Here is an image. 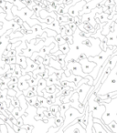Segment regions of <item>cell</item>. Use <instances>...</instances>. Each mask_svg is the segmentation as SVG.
Instances as JSON below:
<instances>
[{
	"label": "cell",
	"mask_w": 117,
	"mask_h": 133,
	"mask_svg": "<svg viewBox=\"0 0 117 133\" xmlns=\"http://www.w3.org/2000/svg\"><path fill=\"white\" fill-rule=\"evenodd\" d=\"M79 62L82 65V69L85 74H90L91 71L93 70L95 66H96V63L93 62V61H90L88 58H84L82 60H80Z\"/></svg>",
	"instance_id": "obj_14"
},
{
	"label": "cell",
	"mask_w": 117,
	"mask_h": 133,
	"mask_svg": "<svg viewBox=\"0 0 117 133\" xmlns=\"http://www.w3.org/2000/svg\"><path fill=\"white\" fill-rule=\"evenodd\" d=\"M69 26H70V28H71V29L73 31V33L75 32V30L78 28V26H76V25L74 24V23H71V24H69Z\"/></svg>",
	"instance_id": "obj_51"
},
{
	"label": "cell",
	"mask_w": 117,
	"mask_h": 133,
	"mask_svg": "<svg viewBox=\"0 0 117 133\" xmlns=\"http://www.w3.org/2000/svg\"><path fill=\"white\" fill-rule=\"evenodd\" d=\"M44 115H45V116H46L48 118H55V116H54V115L52 114L51 111H50V110H48V109L44 111Z\"/></svg>",
	"instance_id": "obj_45"
},
{
	"label": "cell",
	"mask_w": 117,
	"mask_h": 133,
	"mask_svg": "<svg viewBox=\"0 0 117 133\" xmlns=\"http://www.w3.org/2000/svg\"><path fill=\"white\" fill-rule=\"evenodd\" d=\"M59 50L60 51L62 52V54H65V55H67L68 52L70 51V46H69V44H68L67 42L64 43V44L60 45V46H59Z\"/></svg>",
	"instance_id": "obj_31"
},
{
	"label": "cell",
	"mask_w": 117,
	"mask_h": 133,
	"mask_svg": "<svg viewBox=\"0 0 117 133\" xmlns=\"http://www.w3.org/2000/svg\"><path fill=\"white\" fill-rule=\"evenodd\" d=\"M2 83V80H1V77H0V84Z\"/></svg>",
	"instance_id": "obj_58"
},
{
	"label": "cell",
	"mask_w": 117,
	"mask_h": 133,
	"mask_svg": "<svg viewBox=\"0 0 117 133\" xmlns=\"http://www.w3.org/2000/svg\"><path fill=\"white\" fill-rule=\"evenodd\" d=\"M65 57H66L65 54H60V55H59V56H57V57H56V59H57V60L60 63V65H61L62 69H63L64 68H66V66H65Z\"/></svg>",
	"instance_id": "obj_32"
},
{
	"label": "cell",
	"mask_w": 117,
	"mask_h": 133,
	"mask_svg": "<svg viewBox=\"0 0 117 133\" xmlns=\"http://www.w3.org/2000/svg\"><path fill=\"white\" fill-rule=\"evenodd\" d=\"M45 90L48 93H53L57 90V88H56V85H50V86H47Z\"/></svg>",
	"instance_id": "obj_40"
},
{
	"label": "cell",
	"mask_w": 117,
	"mask_h": 133,
	"mask_svg": "<svg viewBox=\"0 0 117 133\" xmlns=\"http://www.w3.org/2000/svg\"><path fill=\"white\" fill-rule=\"evenodd\" d=\"M45 70H46V66H45L43 63H39L38 68L33 71V72H32V77H33V78H37L38 75H41V76H43Z\"/></svg>",
	"instance_id": "obj_19"
},
{
	"label": "cell",
	"mask_w": 117,
	"mask_h": 133,
	"mask_svg": "<svg viewBox=\"0 0 117 133\" xmlns=\"http://www.w3.org/2000/svg\"><path fill=\"white\" fill-rule=\"evenodd\" d=\"M6 124H7V123H6ZM7 127H8V133H17L15 130H14L13 129H12L11 127H10L9 125H8V124H7Z\"/></svg>",
	"instance_id": "obj_54"
},
{
	"label": "cell",
	"mask_w": 117,
	"mask_h": 133,
	"mask_svg": "<svg viewBox=\"0 0 117 133\" xmlns=\"http://www.w3.org/2000/svg\"><path fill=\"white\" fill-rule=\"evenodd\" d=\"M50 56L46 55L43 57V64H44L45 66H48V65L50 64Z\"/></svg>",
	"instance_id": "obj_44"
},
{
	"label": "cell",
	"mask_w": 117,
	"mask_h": 133,
	"mask_svg": "<svg viewBox=\"0 0 117 133\" xmlns=\"http://www.w3.org/2000/svg\"><path fill=\"white\" fill-rule=\"evenodd\" d=\"M11 12H12V14H13V16L19 17L23 21H24V22L28 23V24L29 25V26H33L34 25L39 24V21L38 20V19L31 18V17L34 14V12L32 11L31 9L28 8L27 6H25V8H22V9L19 10L17 6L14 5L11 8Z\"/></svg>",
	"instance_id": "obj_6"
},
{
	"label": "cell",
	"mask_w": 117,
	"mask_h": 133,
	"mask_svg": "<svg viewBox=\"0 0 117 133\" xmlns=\"http://www.w3.org/2000/svg\"><path fill=\"white\" fill-rule=\"evenodd\" d=\"M95 97H96V93L93 92V94L90 95L89 98H88L87 105L89 108V111L91 113L93 118H98V119H102V115L105 112V107L103 104H100L95 100Z\"/></svg>",
	"instance_id": "obj_5"
},
{
	"label": "cell",
	"mask_w": 117,
	"mask_h": 133,
	"mask_svg": "<svg viewBox=\"0 0 117 133\" xmlns=\"http://www.w3.org/2000/svg\"><path fill=\"white\" fill-rule=\"evenodd\" d=\"M101 124H102V127H103L104 129H105L106 130L108 131V133H113V132H112V131H110V129H108V128H107V125H105V124H104L103 122H102V123H101Z\"/></svg>",
	"instance_id": "obj_56"
},
{
	"label": "cell",
	"mask_w": 117,
	"mask_h": 133,
	"mask_svg": "<svg viewBox=\"0 0 117 133\" xmlns=\"http://www.w3.org/2000/svg\"><path fill=\"white\" fill-rule=\"evenodd\" d=\"M37 99H38V102H39V107H45V108H47L48 110H50L51 103H50V101H48L47 98H45L43 96H37Z\"/></svg>",
	"instance_id": "obj_20"
},
{
	"label": "cell",
	"mask_w": 117,
	"mask_h": 133,
	"mask_svg": "<svg viewBox=\"0 0 117 133\" xmlns=\"http://www.w3.org/2000/svg\"><path fill=\"white\" fill-rule=\"evenodd\" d=\"M12 129H14V130L16 131L17 133H27V130L24 129V128H21V127H19V126H17V125H15L14 124L13 126H12Z\"/></svg>",
	"instance_id": "obj_38"
},
{
	"label": "cell",
	"mask_w": 117,
	"mask_h": 133,
	"mask_svg": "<svg viewBox=\"0 0 117 133\" xmlns=\"http://www.w3.org/2000/svg\"><path fill=\"white\" fill-rule=\"evenodd\" d=\"M17 98H19V107H20V109H22L24 112H26V109H27V108H28V102H27V100H26V97H25L23 94H21Z\"/></svg>",
	"instance_id": "obj_22"
},
{
	"label": "cell",
	"mask_w": 117,
	"mask_h": 133,
	"mask_svg": "<svg viewBox=\"0 0 117 133\" xmlns=\"http://www.w3.org/2000/svg\"><path fill=\"white\" fill-rule=\"evenodd\" d=\"M32 76V72L27 73L26 75H23L20 78H19V81H17V87H19V89L21 91L26 90L27 89H28L29 85L28 83V79Z\"/></svg>",
	"instance_id": "obj_15"
},
{
	"label": "cell",
	"mask_w": 117,
	"mask_h": 133,
	"mask_svg": "<svg viewBox=\"0 0 117 133\" xmlns=\"http://www.w3.org/2000/svg\"><path fill=\"white\" fill-rule=\"evenodd\" d=\"M60 109V106H58V105H51L50 106V110L52 112V114L55 116V114L57 113V111Z\"/></svg>",
	"instance_id": "obj_41"
},
{
	"label": "cell",
	"mask_w": 117,
	"mask_h": 133,
	"mask_svg": "<svg viewBox=\"0 0 117 133\" xmlns=\"http://www.w3.org/2000/svg\"><path fill=\"white\" fill-rule=\"evenodd\" d=\"M63 130H64V127H63V125H62L61 127L60 128V129L58 131H56L55 133H63Z\"/></svg>",
	"instance_id": "obj_57"
},
{
	"label": "cell",
	"mask_w": 117,
	"mask_h": 133,
	"mask_svg": "<svg viewBox=\"0 0 117 133\" xmlns=\"http://www.w3.org/2000/svg\"><path fill=\"white\" fill-rule=\"evenodd\" d=\"M93 132L94 133H108V131L102 127V124L98 122H93Z\"/></svg>",
	"instance_id": "obj_23"
},
{
	"label": "cell",
	"mask_w": 117,
	"mask_h": 133,
	"mask_svg": "<svg viewBox=\"0 0 117 133\" xmlns=\"http://www.w3.org/2000/svg\"><path fill=\"white\" fill-rule=\"evenodd\" d=\"M93 117L91 113L89 111V118H88V123L87 127H86V133H93Z\"/></svg>",
	"instance_id": "obj_25"
},
{
	"label": "cell",
	"mask_w": 117,
	"mask_h": 133,
	"mask_svg": "<svg viewBox=\"0 0 117 133\" xmlns=\"http://www.w3.org/2000/svg\"><path fill=\"white\" fill-rule=\"evenodd\" d=\"M17 95V92H16L14 89H8V96L9 97H16Z\"/></svg>",
	"instance_id": "obj_46"
},
{
	"label": "cell",
	"mask_w": 117,
	"mask_h": 133,
	"mask_svg": "<svg viewBox=\"0 0 117 133\" xmlns=\"http://www.w3.org/2000/svg\"><path fill=\"white\" fill-rule=\"evenodd\" d=\"M47 87V82H46V79L44 78H41L39 79V83L37 85V93H38V96H43V92L42 90L45 89Z\"/></svg>",
	"instance_id": "obj_21"
},
{
	"label": "cell",
	"mask_w": 117,
	"mask_h": 133,
	"mask_svg": "<svg viewBox=\"0 0 117 133\" xmlns=\"http://www.w3.org/2000/svg\"><path fill=\"white\" fill-rule=\"evenodd\" d=\"M83 115L84 113H81L79 110H77L76 109H74V108L71 106L65 112V117H64V122H63L64 129L67 128L70 124L72 123L77 118H81Z\"/></svg>",
	"instance_id": "obj_8"
},
{
	"label": "cell",
	"mask_w": 117,
	"mask_h": 133,
	"mask_svg": "<svg viewBox=\"0 0 117 133\" xmlns=\"http://www.w3.org/2000/svg\"><path fill=\"white\" fill-rule=\"evenodd\" d=\"M60 127H51L50 129H48V133H55L56 131H58L59 129H60Z\"/></svg>",
	"instance_id": "obj_48"
},
{
	"label": "cell",
	"mask_w": 117,
	"mask_h": 133,
	"mask_svg": "<svg viewBox=\"0 0 117 133\" xmlns=\"http://www.w3.org/2000/svg\"><path fill=\"white\" fill-rule=\"evenodd\" d=\"M71 106L73 107L74 109H76L77 110H79L81 113H85V109H86V105H83L82 103H81L79 101V94L74 90V93L71 96Z\"/></svg>",
	"instance_id": "obj_10"
},
{
	"label": "cell",
	"mask_w": 117,
	"mask_h": 133,
	"mask_svg": "<svg viewBox=\"0 0 117 133\" xmlns=\"http://www.w3.org/2000/svg\"><path fill=\"white\" fill-rule=\"evenodd\" d=\"M63 38L69 45H71L73 43V36H64Z\"/></svg>",
	"instance_id": "obj_42"
},
{
	"label": "cell",
	"mask_w": 117,
	"mask_h": 133,
	"mask_svg": "<svg viewBox=\"0 0 117 133\" xmlns=\"http://www.w3.org/2000/svg\"><path fill=\"white\" fill-rule=\"evenodd\" d=\"M86 5V1L85 0H82V1H81V2L77 3L76 5H74L73 6H70L69 10H68V14H69L71 17H78L79 14H80V12L82 10V8H83V6Z\"/></svg>",
	"instance_id": "obj_13"
},
{
	"label": "cell",
	"mask_w": 117,
	"mask_h": 133,
	"mask_svg": "<svg viewBox=\"0 0 117 133\" xmlns=\"http://www.w3.org/2000/svg\"><path fill=\"white\" fill-rule=\"evenodd\" d=\"M48 66H51V68H53V69H62V66H61V65H60V63L59 62L57 59H54V58H52V57H50Z\"/></svg>",
	"instance_id": "obj_27"
},
{
	"label": "cell",
	"mask_w": 117,
	"mask_h": 133,
	"mask_svg": "<svg viewBox=\"0 0 117 133\" xmlns=\"http://www.w3.org/2000/svg\"><path fill=\"white\" fill-rule=\"evenodd\" d=\"M0 133H1V129H0Z\"/></svg>",
	"instance_id": "obj_61"
},
{
	"label": "cell",
	"mask_w": 117,
	"mask_h": 133,
	"mask_svg": "<svg viewBox=\"0 0 117 133\" xmlns=\"http://www.w3.org/2000/svg\"><path fill=\"white\" fill-rule=\"evenodd\" d=\"M23 37V34L21 32H19V30L17 31H12L9 35V38L10 39H14V38H17V37Z\"/></svg>",
	"instance_id": "obj_35"
},
{
	"label": "cell",
	"mask_w": 117,
	"mask_h": 133,
	"mask_svg": "<svg viewBox=\"0 0 117 133\" xmlns=\"http://www.w3.org/2000/svg\"><path fill=\"white\" fill-rule=\"evenodd\" d=\"M107 128L110 129V131H112V132L117 133V122L114 121V120L110 122V123L107 125Z\"/></svg>",
	"instance_id": "obj_33"
},
{
	"label": "cell",
	"mask_w": 117,
	"mask_h": 133,
	"mask_svg": "<svg viewBox=\"0 0 117 133\" xmlns=\"http://www.w3.org/2000/svg\"><path fill=\"white\" fill-rule=\"evenodd\" d=\"M105 107V112L102 115V120L105 125H108L111 121L117 122V97L112 98L109 103H102Z\"/></svg>",
	"instance_id": "obj_4"
},
{
	"label": "cell",
	"mask_w": 117,
	"mask_h": 133,
	"mask_svg": "<svg viewBox=\"0 0 117 133\" xmlns=\"http://www.w3.org/2000/svg\"><path fill=\"white\" fill-rule=\"evenodd\" d=\"M64 118L62 117H55V127H61L63 125Z\"/></svg>",
	"instance_id": "obj_34"
},
{
	"label": "cell",
	"mask_w": 117,
	"mask_h": 133,
	"mask_svg": "<svg viewBox=\"0 0 117 133\" xmlns=\"http://www.w3.org/2000/svg\"><path fill=\"white\" fill-rule=\"evenodd\" d=\"M73 43L69 45L70 51L66 55L65 66L71 60L78 61V58L82 54L86 55V57H95L102 52L100 48L101 40L94 37H86L85 33L81 31L79 28L73 33Z\"/></svg>",
	"instance_id": "obj_1"
},
{
	"label": "cell",
	"mask_w": 117,
	"mask_h": 133,
	"mask_svg": "<svg viewBox=\"0 0 117 133\" xmlns=\"http://www.w3.org/2000/svg\"><path fill=\"white\" fill-rule=\"evenodd\" d=\"M34 1H41V0H34Z\"/></svg>",
	"instance_id": "obj_60"
},
{
	"label": "cell",
	"mask_w": 117,
	"mask_h": 133,
	"mask_svg": "<svg viewBox=\"0 0 117 133\" xmlns=\"http://www.w3.org/2000/svg\"><path fill=\"white\" fill-rule=\"evenodd\" d=\"M26 61H27V66L25 68V69H21L22 76H23V75H26L27 73L33 72V71L38 68V66H39V64H38V63H36L35 61L32 60L30 57H27Z\"/></svg>",
	"instance_id": "obj_16"
},
{
	"label": "cell",
	"mask_w": 117,
	"mask_h": 133,
	"mask_svg": "<svg viewBox=\"0 0 117 133\" xmlns=\"http://www.w3.org/2000/svg\"><path fill=\"white\" fill-rule=\"evenodd\" d=\"M36 114H37V108L28 105L25 114L21 117L24 124H28L33 127L31 133H48L50 128L55 127V118H50L48 121L45 122L43 120L35 119Z\"/></svg>",
	"instance_id": "obj_2"
},
{
	"label": "cell",
	"mask_w": 117,
	"mask_h": 133,
	"mask_svg": "<svg viewBox=\"0 0 117 133\" xmlns=\"http://www.w3.org/2000/svg\"><path fill=\"white\" fill-rule=\"evenodd\" d=\"M63 133H86V129L81 125L80 123H71L65 128L63 130Z\"/></svg>",
	"instance_id": "obj_12"
},
{
	"label": "cell",
	"mask_w": 117,
	"mask_h": 133,
	"mask_svg": "<svg viewBox=\"0 0 117 133\" xmlns=\"http://www.w3.org/2000/svg\"><path fill=\"white\" fill-rule=\"evenodd\" d=\"M16 57H17V61H16V64H19L21 66L22 69H25L27 66V57H24V56L19 55V54H16Z\"/></svg>",
	"instance_id": "obj_24"
},
{
	"label": "cell",
	"mask_w": 117,
	"mask_h": 133,
	"mask_svg": "<svg viewBox=\"0 0 117 133\" xmlns=\"http://www.w3.org/2000/svg\"><path fill=\"white\" fill-rule=\"evenodd\" d=\"M55 39H56V41L58 42V44H59V46H60V45L66 43L65 39H64L63 37H61V35H60V34H58V35L55 37Z\"/></svg>",
	"instance_id": "obj_39"
},
{
	"label": "cell",
	"mask_w": 117,
	"mask_h": 133,
	"mask_svg": "<svg viewBox=\"0 0 117 133\" xmlns=\"http://www.w3.org/2000/svg\"><path fill=\"white\" fill-rule=\"evenodd\" d=\"M16 54H17V51H16V49H10L9 51H8V57H10V56H15Z\"/></svg>",
	"instance_id": "obj_52"
},
{
	"label": "cell",
	"mask_w": 117,
	"mask_h": 133,
	"mask_svg": "<svg viewBox=\"0 0 117 133\" xmlns=\"http://www.w3.org/2000/svg\"><path fill=\"white\" fill-rule=\"evenodd\" d=\"M116 49V46H107V49L105 51H102L101 52L99 55L95 56V57H87L90 61H93V62H95L96 63V66H95L93 70L90 73V76L93 77V80L96 79L97 76H98V73H99V70L100 69L102 68V65L105 63V61L111 57L112 55L113 54V51Z\"/></svg>",
	"instance_id": "obj_3"
},
{
	"label": "cell",
	"mask_w": 117,
	"mask_h": 133,
	"mask_svg": "<svg viewBox=\"0 0 117 133\" xmlns=\"http://www.w3.org/2000/svg\"><path fill=\"white\" fill-rule=\"evenodd\" d=\"M82 78H82L81 76H76V75H73V74H71V76H69V77H66L63 73L61 78H60V81H70V82H73V83H75V85H77V84L82 80Z\"/></svg>",
	"instance_id": "obj_17"
},
{
	"label": "cell",
	"mask_w": 117,
	"mask_h": 133,
	"mask_svg": "<svg viewBox=\"0 0 117 133\" xmlns=\"http://www.w3.org/2000/svg\"><path fill=\"white\" fill-rule=\"evenodd\" d=\"M11 114L13 115V117L15 118H21V117L25 114V112L20 109V107H17V108H14Z\"/></svg>",
	"instance_id": "obj_26"
},
{
	"label": "cell",
	"mask_w": 117,
	"mask_h": 133,
	"mask_svg": "<svg viewBox=\"0 0 117 133\" xmlns=\"http://www.w3.org/2000/svg\"><path fill=\"white\" fill-rule=\"evenodd\" d=\"M0 129H1V133H8V127H7V124L0 125Z\"/></svg>",
	"instance_id": "obj_47"
},
{
	"label": "cell",
	"mask_w": 117,
	"mask_h": 133,
	"mask_svg": "<svg viewBox=\"0 0 117 133\" xmlns=\"http://www.w3.org/2000/svg\"><path fill=\"white\" fill-rule=\"evenodd\" d=\"M47 82V86H50V85H60V79L57 78V75L56 73H53V74L50 75L48 78L46 79Z\"/></svg>",
	"instance_id": "obj_18"
},
{
	"label": "cell",
	"mask_w": 117,
	"mask_h": 133,
	"mask_svg": "<svg viewBox=\"0 0 117 133\" xmlns=\"http://www.w3.org/2000/svg\"><path fill=\"white\" fill-rule=\"evenodd\" d=\"M64 70V75L66 77L71 76V74L76 75V76H81L82 78H86L88 76V74L82 71V65L79 61L75 60H71L68 62V64L66 65V68L63 69Z\"/></svg>",
	"instance_id": "obj_7"
},
{
	"label": "cell",
	"mask_w": 117,
	"mask_h": 133,
	"mask_svg": "<svg viewBox=\"0 0 117 133\" xmlns=\"http://www.w3.org/2000/svg\"><path fill=\"white\" fill-rule=\"evenodd\" d=\"M21 69H22V68H21L20 65L16 64L15 70H14V72L12 73V76H13V77H17V78H19L21 76H22V73H21Z\"/></svg>",
	"instance_id": "obj_30"
},
{
	"label": "cell",
	"mask_w": 117,
	"mask_h": 133,
	"mask_svg": "<svg viewBox=\"0 0 117 133\" xmlns=\"http://www.w3.org/2000/svg\"><path fill=\"white\" fill-rule=\"evenodd\" d=\"M23 124H24V122H23L22 118H17V126H19V127H22Z\"/></svg>",
	"instance_id": "obj_50"
},
{
	"label": "cell",
	"mask_w": 117,
	"mask_h": 133,
	"mask_svg": "<svg viewBox=\"0 0 117 133\" xmlns=\"http://www.w3.org/2000/svg\"><path fill=\"white\" fill-rule=\"evenodd\" d=\"M26 100H27V102H28V105L34 106V107H36V108H39V102H38V99H37V96L30 97V98H28V97H26Z\"/></svg>",
	"instance_id": "obj_28"
},
{
	"label": "cell",
	"mask_w": 117,
	"mask_h": 133,
	"mask_svg": "<svg viewBox=\"0 0 117 133\" xmlns=\"http://www.w3.org/2000/svg\"><path fill=\"white\" fill-rule=\"evenodd\" d=\"M48 78V70L46 69V70H45L44 74H43V76H42V78H44V79H47Z\"/></svg>",
	"instance_id": "obj_55"
},
{
	"label": "cell",
	"mask_w": 117,
	"mask_h": 133,
	"mask_svg": "<svg viewBox=\"0 0 117 133\" xmlns=\"http://www.w3.org/2000/svg\"><path fill=\"white\" fill-rule=\"evenodd\" d=\"M71 107V103L68 102V103H62L61 105L60 106V117L64 118L65 117V112L69 108Z\"/></svg>",
	"instance_id": "obj_29"
},
{
	"label": "cell",
	"mask_w": 117,
	"mask_h": 133,
	"mask_svg": "<svg viewBox=\"0 0 117 133\" xmlns=\"http://www.w3.org/2000/svg\"><path fill=\"white\" fill-rule=\"evenodd\" d=\"M17 81H19V78H17V77L12 76L11 78H10V82H12V83H17Z\"/></svg>",
	"instance_id": "obj_53"
},
{
	"label": "cell",
	"mask_w": 117,
	"mask_h": 133,
	"mask_svg": "<svg viewBox=\"0 0 117 133\" xmlns=\"http://www.w3.org/2000/svg\"><path fill=\"white\" fill-rule=\"evenodd\" d=\"M114 22H115V23H116V24H117V18H116V20H115Z\"/></svg>",
	"instance_id": "obj_59"
},
{
	"label": "cell",
	"mask_w": 117,
	"mask_h": 133,
	"mask_svg": "<svg viewBox=\"0 0 117 133\" xmlns=\"http://www.w3.org/2000/svg\"><path fill=\"white\" fill-rule=\"evenodd\" d=\"M44 31L47 33V36H48V37H55L56 36L58 35V33L56 31H54V30H51L50 29V28H44Z\"/></svg>",
	"instance_id": "obj_37"
},
{
	"label": "cell",
	"mask_w": 117,
	"mask_h": 133,
	"mask_svg": "<svg viewBox=\"0 0 117 133\" xmlns=\"http://www.w3.org/2000/svg\"><path fill=\"white\" fill-rule=\"evenodd\" d=\"M14 21H15L17 24H19V26L22 28L23 26V23H24V21L22 20V19L20 18L19 17H17V16H14Z\"/></svg>",
	"instance_id": "obj_43"
},
{
	"label": "cell",
	"mask_w": 117,
	"mask_h": 133,
	"mask_svg": "<svg viewBox=\"0 0 117 133\" xmlns=\"http://www.w3.org/2000/svg\"><path fill=\"white\" fill-rule=\"evenodd\" d=\"M16 61H17V57L15 56H10L9 57V64H16Z\"/></svg>",
	"instance_id": "obj_49"
},
{
	"label": "cell",
	"mask_w": 117,
	"mask_h": 133,
	"mask_svg": "<svg viewBox=\"0 0 117 133\" xmlns=\"http://www.w3.org/2000/svg\"><path fill=\"white\" fill-rule=\"evenodd\" d=\"M13 31L12 29H8L6 33L3 34L1 37H0V60L2 58V56H3V53L4 51L7 49V46L9 44V35L10 33Z\"/></svg>",
	"instance_id": "obj_9"
},
{
	"label": "cell",
	"mask_w": 117,
	"mask_h": 133,
	"mask_svg": "<svg viewBox=\"0 0 117 133\" xmlns=\"http://www.w3.org/2000/svg\"><path fill=\"white\" fill-rule=\"evenodd\" d=\"M91 86L88 85V84H82V85H81L80 87L77 88L76 89H74V90L79 94V101H80L81 103L83 104V102H84V100H85L86 97H87L88 93H89L90 90H91Z\"/></svg>",
	"instance_id": "obj_11"
},
{
	"label": "cell",
	"mask_w": 117,
	"mask_h": 133,
	"mask_svg": "<svg viewBox=\"0 0 117 133\" xmlns=\"http://www.w3.org/2000/svg\"><path fill=\"white\" fill-rule=\"evenodd\" d=\"M8 98H9L10 101H11V105H13L15 108L19 107V98L17 97H9L8 96Z\"/></svg>",
	"instance_id": "obj_36"
}]
</instances>
